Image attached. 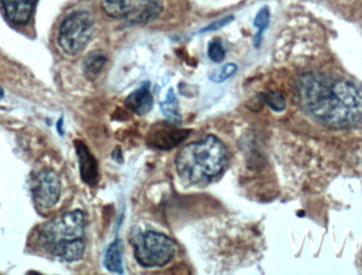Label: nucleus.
I'll return each mask as SVG.
<instances>
[{
  "mask_svg": "<svg viewBox=\"0 0 362 275\" xmlns=\"http://www.w3.org/2000/svg\"><path fill=\"white\" fill-rule=\"evenodd\" d=\"M209 57L212 59L214 63H221L226 57V51L223 45L218 40H212L208 47Z\"/></svg>",
  "mask_w": 362,
  "mask_h": 275,
  "instance_id": "17",
  "label": "nucleus"
},
{
  "mask_svg": "<svg viewBox=\"0 0 362 275\" xmlns=\"http://www.w3.org/2000/svg\"><path fill=\"white\" fill-rule=\"evenodd\" d=\"M160 110L169 122L176 125H180L182 122V117L180 112V104H178V100L174 93L173 88L170 89L165 101L160 104Z\"/></svg>",
  "mask_w": 362,
  "mask_h": 275,
  "instance_id": "14",
  "label": "nucleus"
},
{
  "mask_svg": "<svg viewBox=\"0 0 362 275\" xmlns=\"http://www.w3.org/2000/svg\"><path fill=\"white\" fill-rule=\"evenodd\" d=\"M76 155L80 164V172L82 180L90 187H95L99 182V165L97 159L93 157L88 147L82 141H74Z\"/></svg>",
  "mask_w": 362,
  "mask_h": 275,
  "instance_id": "9",
  "label": "nucleus"
},
{
  "mask_svg": "<svg viewBox=\"0 0 362 275\" xmlns=\"http://www.w3.org/2000/svg\"><path fill=\"white\" fill-rule=\"evenodd\" d=\"M125 105L134 114L146 116L154 106V98L150 91V83H144L137 90L133 91L125 100Z\"/></svg>",
  "mask_w": 362,
  "mask_h": 275,
  "instance_id": "11",
  "label": "nucleus"
},
{
  "mask_svg": "<svg viewBox=\"0 0 362 275\" xmlns=\"http://www.w3.org/2000/svg\"><path fill=\"white\" fill-rule=\"evenodd\" d=\"M177 127L171 122L154 125L148 135V144L161 151H170L177 146L191 134L189 129H180Z\"/></svg>",
  "mask_w": 362,
  "mask_h": 275,
  "instance_id": "8",
  "label": "nucleus"
},
{
  "mask_svg": "<svg viewBox=\"0 0 362 275\" xmlns=\"http://www.w3.org/2000/svg\"><path fill=\"white\" fill-rule=\"evenodd\" d=\"M300 103L315 120L333 129L362 125V91L352 83L321 74H306L298 83Z\"/></svg>",
  "mask_w": 362,
  "mask_h": 275,
  "instance_id": "1",
  "label": "nucleus"
},
{
  "mask_svg": "<svg viewBox=\"0 0 362 275\" xmlns=\"http://www.w3.org/2000/svg\"><path fill=\"white\" fill-rule=\"evenodd\" d=\"M104 267L112 274H123V244L122 240L117 238L106 249L104 255Z\"/></svg>",
  "mask_w": 362,
  "mask_h": 275,
  "instance_id": "12",
  "label": "nucleus"
},
{
  "mask_svg": "<svg viewBox=\"0 0 362 275\" xmlns=\"http://www.w3.org/2000/svg\"><path fill=\"white\" fill-rule=\"evenodd\" d=\"M106 64V57L101 51H93L89 53L84 61V74L90 81L99 78Z\"/></svg>",
  "mask_w": 362,
  "mask_h": 275,
  "instance_id": "13",
  "label": "nucleus"
},
{
  "mask_svg": "<svg viewBox=\"0 0 362 275\" xmlns=\"http://www.w3.org/2000/svg\"><path fill=\"white\" fill-rule=\"evenodd\" d=\"M233 18V16H228L226 17V18L219 19V21H215V23H211L210 25L202 29V32L215 31V30L221 29V28L225 27L228 23H231Z\"/></svg>",
  "mask_w": 362,
  "mask_h": 275,
  "instance_id": "19",
  "label": "nucleus"
},
{
  "mask_svg": "<svg viewBox=\"0 0 362 275\" xmlns=\"http://www.w3.org/2000/svg\"><path fill=\"white\" fill-rule=\"evenodd\" d=\"M6 18L15 25H25L31 18L36 0H1Z\"/></svg>",
  "mask_w": 362,
  "mask_h": 275,
  "instance_id": "10",
  "label": "nucleus"
},
{
  "mask_svg": "<svg viewBox=\"0 0 362 275\" xmlns=\"http://www.w3.org/2000/svg\"><path fill=\"white\" fill-rule=\"evenodd\" d=\"M228 151L225 144L213 135L181 148L176 156L178 176L187 185H206L225 170Z\"/></svg>",
  "mask_w": 362,
  "mask_h": 275,
  "instance_id": "2",
  "label": "nucleus"
},
{
  "mask_svg": "<svg viewBox=\"0 0 362 275\" xmlns=\"http://www.w3.org/2000/svg\"><path fill=\"white\" fill-rule=\"evenodd\" d=\"M103 8L112 18L144 23L158 17L163 6L158 0H103Z\"/></svg>",
  "mask_w": 362,
  "mask_h": 275,
  "instance_id": "6",
  "label": "nucleus"
},
{
  "mask_svg": "<svg viewBox=\"0 0 362 275\" xmlns=\"http://www.w3.org/2000/svg\"><path fill=\"white\" fill-rule=\"evenodd\" d=\"M236 71H238V66L235 64H226V65L215 69L210 74V80L212 82L216 83V84H221V83L225 82L228 78L233 76Z\"/></svg>",
  "mask_w": 362,
  "mask_h": 275,
  "instance_id": "15",
  "label": "nucleus"
},
{
  "mask_svg": "<svg viewBox=\"0 0 362 275\" xmlns=\"http://www.w3.org/2000/svg\"><path fill=\"white\" fill-rule=\"evenodd\" d=\"M265 102H267L268 105L276 112H283L286 107L284 97L281 93H274V91L265 95Z\"/></svg>",
  "mask_w": 362,
  "mask_h": 275,
  "instance_id": "18",
  "label": "nucleus"
},
{
  "mask_svg": "<svg viewBox=\"0 0 362 275\" xmlns=\"http://www.w3.org/2000/svg\"><path fill=\"white\" fill-rule=\"evenodd\" d=\"M4 89H2L1 87H0V100H1L2 98H4Z\"/></svg>",
  "mask_w": 362,
  "mask_h": 275,
  "instance_id": "20",
  "label": "nucleus"
},
{
  "mask_svg": "<svg viewBox=\"0 0 362 275\" xmlns=\"http://www.w3.org/2000/svg\"><path fill=\"white\" fill-rule=\"evenodd\" d=\"M93 16L89 13L74 12L66 17L59 32V45L70 57L82 52L93 35Z\"/></svg>",
  "mask_w": 362,
  "mask_h": 275,
  "instance_id": "5",
  "label": "nucleus"
},
{
  "mask_svg": "<svg viewBox=\"0 0 362 275\" xmlns=\"http://www.w3.org/2000/svg\"><path fill=\"white\" fill-rule=\"evenodd\" d=\"M134 255L144 268H161L173 259L176 245L169 236L159 232L148 231L132 234Z\"/></svg>",
  "mask_w": 362,
  "mask_h": 275,
  "instance_id": "4",
  "label": "nucleus"
},
{
  "mask_svg": "<svg viewBox=\"0 0 362 275\" xmlns=\"http://www.w3.org/2000/svg\"><path fill=\"white\" fill-rule=\"evenodd\" d=\"M269 21V10H268V8H261L255 19V25L257 28V30H259V33L257 34V42H255L257 46H259V42H261L262 34L267 29Z\"/></svg>",
  "mask_w": 362,
  "mask_h": 275,
  "instance_id": "16",
  "label": "nucleus"
},
{
  "mask_svg": "<svg viewBox=\"0 0 362 275\" xmlns=\"http://www.w3.org/2000/svg\"><path fill=\"white\" fill-rule=\"evenodd\" d=\"M61 189V180L57 172L53 170H42L33 179L32 194H33L34 201L40 208H53L59 201Z\"/></svg>",
  "mask_w": 362,
  "mask_h": 275,
  "instance_id": "7",
  "label": "nucleus"
},
{
  "mask_svg": "<svg viewBox=\"0 0 362 275\" xmlns=\"http://www.w3.org/2000/svg\"><path fill=\"white\" fill-rule=\"evenodd\" d=\"M85 226L82 211L65 213L40 229L38 244L53 257L69 263L78 261L84 254Z\"/></svg>",
  "mask_w": 362,
  "mask_h": 275,
  "instance_id": "3",
  "label": "nucleus"
}]
</instances>
